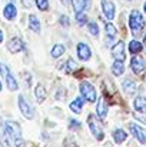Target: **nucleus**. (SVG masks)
<instances>
[{
    "mask_svg": "<svg viewBox=\"0 0 146 147\" xmlns=\"http://www.w3.org/2000/svg\"><path fill=\"white\" fill-rule=\"evenodd\" d=\"M6 129L9 133V139L14 143L16 147L23 146V139H22V129L16 121H7L6 123Z\"/></svg>",
    "mask_w": 146,
    "mask_h": 147,
    "instance_id": "1",
    "label": "nucleus"
},
{
    "mask_svg": "<svg viewBox=\"0 0 146 147\" xmlns=\"http://www.w3.org/2000/svg\"><path fill=\"white\" fill-rule=\"evenodd\" d=\"M129 24H130V29H132V32L135 34H139L143 30V27H145V19H143V16L141 14L139 10H133L130 13Z\"/></svg>",
    "mask_w": 146,
    "mask_h": 147,
    "instance_id": "2",
    "label": "nucleus"
},
{
    "mask_svg": "<svg viewBox=\"0 0 146 147\" xmlns=\"http://www.w3.org/2000/svg\"><path fill=\"white\" fill-rule=\"evenodd\" d=\"M0 74L4 77L6 84H7V87H9L10 90H17V89H19L16 79H14V77H13V74L10 73L9 67H7L6 64H3V63H0Z\"/></svg>",
    "mask_w": 146,
    "mask_h": 147,
    "instance_id": "3",
    "label": "nucleus"
},
{
    "mask_svg": "<svg viewBox=\"0 0 146 147\" xmlns=\"http://www.w3.org/2000/svg\"><path fill=\"white\" fill-rule=\"evenodd\" d=\"M80 93H82L83 98H86L90 103H93L96 100V90L90 83H82L80 84Z\"/></svg>",
    "mask_w": 146,
    "mask_h": 147,
    "instance_id": "4",
    "label": "nucleus"
},
{
    "mask_svg": "<svg viewBox=\"0 0 146 147\" xmlns=\"http://www.w3.org/2000/svg\"><path fill=\"white\" fill-rule=\"evenodd\" d=\"M88 124H89V127H90V131L93 133V136L96 137L97 140H103V137H105V134H103V130H102L100 124L97 123L96 119H95L92 114L88 117Z\"/></svg>",
    "mask_w": 146,
    "mask_h": 147,
    "instance_id": "5",
    "label": "nucleus"
},
{
    "mask_svg": "<svg viewBox=\"0 0 146 147\" xmlns=\"http://www.w3.org/2000/svg\"><path fill=\"white\" fill-rule=\"evenodd\" d=\"M19 107H20V110H22V114H23L26 119H33L35 111H33L32 106L26 101V98L23 97V96H19Z\"/></svg>",
    "mask_w": 146,
    "mask_h": 147,
    "instance_id": "6",
    "label": "nucleus"
},
{
    "mask_svg": "<svg viewBox=\"0 0 146 147\" xmlns=\"http://www.w3.org/2000/svg\"><path fill=\"white\" fill-rule=\"evenodd\" d=\"M129 129H130V131L133 133V136L142 143V144H146V130L145 129H142V127H139L138 124H130L129 126Z\"/></svg>",
    "mask_w": 146,
    "mask_h": 147,
    "instance_id": "7",
    "label": "nucleus"
},
{
    "mask_svg": "<svg viewBox=\"0 0 146 147\" xmlns=\"http://www.w3.org/2000/svg\"><path fill=\"white\" fill-rule=\"evenodd\" d=\"M130 66H132V70L136 73V74H141L142 71H145V60L141 57V56H135L130 61Z\"/></svg>",
    "mask_w": 146,
    "mask_h": 147,
    "instance_id": "8",
    "label": "nucleus"
},
{
    "mask_svg": "<svg viewBox=\"0 0 146 147\" xmlns=\"http://www.w3.org/2000/svg\"><path fill=\"white\" fill-rule=\"evenodd\" d=\"M112 53H113V57L116 59V60H125V57H126V54H125V45H123V42H117L115 46H113V49H112Z\"/></svg>",
    "mask_w": 146,
    "mask_h": 147,
    "instance_id": "9",
    "label": "nucleus"
},
{
    "mask_svg": "<svg viewBox=\"0 0 146 147\" xmlns=\"http://www.w3.org/2000/svg\"><path fill=\"white\" fill-rule=\"evenodd\" d=\"M9 133H7V129H6V123L0 119V144L3 147H9Z\"/></svg>",
    "mask_w": 146,
    "mask_h": 147,
    "instance_id": "10",
    "label": "nucleus"
},
{
    "mask_svg": "<svg viewBox=\"0 0 146 147\" xmlns=\"http://www.w3.org/2000/svg\"><path fill=\"white\" fill-rule=\"evenodd\" d=\"M102 9L107 19H113L115 16V4L110 0H102Z\"/></svg>",
    "mask_w": 146,
    "mask_h": 147,
    "instance_id": "11",
    "label": "nucleus"
},
{
    "mask_svg": "<svg viewBox=\"0 0 146 147\" xmlns=\"http://www.w3.org/2000/svg\"><path fill=\"white\" fill-rule=\"evenodd\" d=\"M7 49L10 50L12 53H19L20 50L23 49V42L19 37H13L10 39V42L7 43Z\"/></svg>",
    "mask_w": 146,
    "mask_h": 147,
    "instance_id": "12",
    "label": "nucleus"
},
{
    "mask_svg": "<svg viewBox=\"0 0 146 147\" xmlns=\"http://www.w3.org/2000/svg\"><path fill=\"white\" fill-rule=\"evenodd\" d=\"M3 14H4V17H6L7 20H13V19L17 16L16 6H14L13 3H9V4L4 7V10H3Z\"/></svg>",
    "mask_w": 146,
    "mask_h": 147,
    "instance_id": "13",
    "label": "nucleus"
},
{
    "mask_svg": "<svg viewBox=\"0 0 146 147\" xmlns=\"http://www.w3.org/2000/svg\"><path fill=\"white\" fill-rule=\"evenodd\" d=\"M77 56L82 60H88L90 57V49L85 45V43H79L77 45Z\"/></svg>",
    "mask_w": 146,
    "mask_h": 147,
    "instance_id": "14",
    "label": "nucleus"
},
{
    "mask_svg": "<svg viewBox=\"0 0 146 147\" xmlns=\"http://www.w3.org/2000/svg\"><path fill=\"white\" fill-rule=\"evenodd\" d=\"M72 3H73V9L76 13H80L85 9H89V6H90L89 0H72Z\"/></svg>",
    "mask_w": 146,
    "mask_h": 147,
    "instance_id": "15",
    "label": "nucleus"
},
{
    "mask_svg": "<svg viewBox=\"0 0 146 147\" xmlns=\"http://www.w3.org/2000/svg\"><path fill=\"white\" fill-rule=\"evenodd\" d=\"M106 113H107L106 100H105V97H100L99 101H97V116H99V119H105L106 117Z\"/></svg>",
    "mask_w": 146,
    "mask_h": 147,
    "instance_id": "16",
    "label": "nucleus"
},
{
    "mask_svg": "<svg viewBox=\"0 0 146 147\" xmlns=\"http://www.w3.org/2000/svg\"><path fill=\"white\" fill-rule=\"evenodd\" d=\"M116 27L113 26V24H110V23H107L106 24V45L109 46L110 43H112V40L116 37Z\"/></svg>",
    "mask_w": 146,
    "mask_h": 147,
    "instance_id": "17",
    "label": "nucleus"
},
{
    "mask_svg": "<svg viewBox=\"0 0 146 147\" xmlns=\"http://www.w3.org/2000/svg\"><path fill=\"white\" fill-rule=\"evenodd\" d=\"M112 71L115 76H122L123 71H125V63L122 60H116L112 66Z\"/></svg>",
    "mask_w": 146,
    "mask_h": 147,
    "instance_id": "18",
    "label": "nucleus"
},
{
    "mask_svg": "<svg viewBox=\"0 0 146 147\" xmlns=\"http://www.w3.org/2000/svg\"><path fill=\"white\" fill-rule=\"evenodd\" d=\"M133 106H135V109H136L138 111H141V113H146V98L145 97L135 98Z\"/></svg>",
    "mask_w": 146,
    "mask_h": 147,
    "instance_id": "19",
    "label": "nucleus"
},
{
    "mask_svg": "<svg viewBox=\"0 0 146 147\" xmlns=\"http://www.w3.org/2000/svg\"><path fill=\"white\" fill-rule=\"evenodd\" d=\"M136 83L135 82H132V80H125L123 82V90L128 93V94H133L135 92H136Z\"/></svg>",
    "mask_w": 146,
    "mask_h": 147,
    "instance_id": "20",
    "label": "nucleus"
},
{
    "mask_svg": "<svg viewBox=\"0 0 146 147\" xmlns=\"http://www.w3.org/2000/svg\"><path fill=\"white\" fill-rule=\"evenodd\" d=\"M29 26H30V29H32L33 32H36V33L40 32V22H39V19H37L36 16H33V14L29 17Z\"/></svg>",
    "mask_w": 146,
    "mask_h": 147,
    "instance_id": "21",
    "label": "nucleus"
},
{
    "mask_svg": "<svg viewBox=\"0 0 146 147\" xmlns=\"http://www.w3.org/2000/svg\"><path fill=\"white\" fill-rule=\"evenodd\" d=\"M35 94H36L37 101L42 103V101L46 98V90H45V87H43L42 84H37V86H36V90H35Z\"/></svg>",
    "mask_w": 146,
    "mask_h": 147,
    "instance_id": "22",
    "label": "nucleus"
},
{
    "mask_svg": "<svg viewBox=\"0 0 146 147\" xmlns=\"http://www.w3.org/2000/svg\"><path fill=\"white\" fill-rule=\"evenodd\" d=\"M126 133L123 131V130H120V129H117V130H115L113 131V139H115V142L119 144V143H122V142H125L126 140Z\"/></svg>",
    "mask_w": 146,
    "mask_h": 147,
    "instance_id": "23",
    "label": "nucleus"
},
{
    "mask_svg": "<svg viewBox=\"0 0 146 147\" xmlns=\"http://www.w3.org/2000/svg\"><path fill=\"white\" fill-rule=\"evenodd\" d=\"M82 107H83V98H76L75 101L70 103V110H73L75 113H80Z\"/></svg>",
    "mask_w": 146,
    "mask_h": 147,
    "instance_id": "24",
    "label": "nucleus"
},
{
    "mask_svg": "<svg viewBox=\"0 0 146 147\" xmlns=\"http://www.w3.org/2000/svg\"><path fill=\"white\" fill-rule=\"evenodd\" d=\"M129 50H130V53H139L141 50H142V43L141 42H136V40H133V42H130V45H129Z\"/></svg>",
    "mask_w": 146,
    "mask_h": 147,
    "instance_id": "25",
    "label": "nucleus"
},
{
    "mask_svg": "<svg viewBox=\"0 0 146 147\" xmlns=\"http://www.w3.org/2000/svg\"><path fill=\"white\" fill-rule=\"evenodd\" d=\"M63 53H65V47H63L62 45H56V46L53 47V50H52V56H53V57H60Z\"/></svg>",
    "mask_w": 146,
    "mask_h": 147,
    "instance_id": "26",
    "label": "nucleus"
},
{
    "mask_svg": "<svg viewBox=\"0 0 146 147\" xmlns=\"http://www.w3.org/2000/svg\"><path fill=\"white\" fill-rule=\"evenodd\" d=\"M76 22H77V24H79V26H83V24L88 22L86 14H83L82 11H80V13H76Z\"/></svg>",
    "mask_w": 146,
    "mask_h": 147,
    "instance_id": "27",
    "label": "nucleus"
},
{
    "mask_svg": "<svg viewBox=\"0 0 146 147\" xmlns=\"http://www.w3.org/2000/svg\"><path fill=\"white\" fill-rule=\"evenodd\" d=\"M65 64H66V71H67V73H72V71H73V70H75V69L77 67L73 59H69V60H67V61H66Z\"/></svg>",
    "mask_w": 146,
    "mask_h": 147,
    "instance_id": "28",
    "label": "nucleus"
},
{
    "mask_svg": "<svg viewBox=\"0 0 146 147\" xmlns=\"http://www.w3.org/2000/svg\"><path fill=\"white\" fill-rule=\"evenodd\" d=\"M36 6H37L40 10H48L49 0H36Z\"/></svg>",
    "mask_w": 146,
    "mask_h": 147,
    "instance_id": "29",
    "label": "nucleus"
},
{
    "mask_svg": "<svg viewBox=\"0 0 146 147\" xmlns=\"http://www.w3.org/2000/svg\"><path fill=\"white\" fill-rule=\"evenodd\" d=\"M89 32H90L93 36H97V34H99V29H97L96 23H93V22L89 23Z\"/></svg>",
    "mask_w": 146,
    "mask_h": 147,
    "instance_id": "30",
    "label": "nucleus"
},
{
    "mask_svg": "<svg viewBox=\"0 0 146 147\" xmlns=\"http://www.w3.org/2000/svg\"><path fill=\"white\" fill-rule=\"evenodd\" d=\"M60 23H62V24H63V26H65V27H66V26H69V24H70V23H69V19H67V17H66V16H62V17H60Z\"/></svg>",
    "mask_w": 146,
    "mask_h": 147,
    "instance_id": "31",
    "label": "nucleus"
},
{
    "mask_svg": "<svg viewBox=\"0 0 146 147\" xmlns=\"http://www.w3.org/2000/svg\"><path fill=\"white\" fill-rule=\"evenodd\" d=\"M70 129H75V127H80V123L77 120H70V124H69Z\"/></svg>",
    "mask_w": 146,
    "mask_h": 147,
    "instance_id": "32",
    "label": "nucleus"
},
{
    "mask_svg": "<svg viewBox=\"0 0 146 147\" xmlns=\"http://www.w3.org/2000/svg\"><path fill=\"white\" fill-rule=\"evenodd\" d=\"M22 3H23V6H24V7H27V9L32 6V0H22Z\"/></svg>",
    "mask_w": 146,
    "mask_h": 147,
    "instance_id": "33",
    "label": "nucleus"
},
{
    "mask_svg": "<svg viewBox=\"0 0 146 147\" xmlns=\"http://www.w3.org/2000/svg\"><path fill=\"white\" fill-rule=\"evenodd\" d=\"M62 3H63V4H65V6H67V4H69V3H70V0H62Z\"/></svg>",
    "mask_w": 146,
    "mask_h": 147,
    "instance_id": "34",
    "label": "nucleus"
},
{
    "mask_svg": "<svg viewBox=\"0 0 146 147\" xmlns=\"http://www.w3.org/2000/svg\"><path fill=\"white\" fill-rule=\"evenodd\" d=\"M1 42H3V32L0 30V43H1Z\"/></svg>",
    "mask_w": 146,
    "mask_h": 147,
    "instance_id": "35",
    "label": "nucleus"
},
{
    "mask_svg": "<svg viewBox=\"0 0 146 147\" xmlns=\"http://www.w3.org/2000/svg\"><path fill=\"white\" fill-rule=\"evenodd\" d=\"M0 90H1V83H0Z\"/></svg>",
    "mask_w": 146,
    "mask_h": 147,
    "instance_id": "36",
    "label": "nucleus"
},
{
    "mask_svg": "<svg viewBox=\"0 0 146 147\" xmlns=\"http://www.w3.org/2000/svg\"><path fill=\"white\" fill-rule=\"evenodd\" d=\"M145 45H146V36H145Z\"/></svg>",
    "mask_w": 146,
    "mask_h": 147,
    "instance_id": "37",
    "label": "nucleus"
},
{
    "mask_svg": "<svg viewBox=\"0 0 146 147\" xmlns=\"http://www.w3.org/2000/svg\"><path fill=\"white\" fill-rule=\"evenodd\" d=\"M145 11H146V3H145Z\"/></svg>",
    "mask_w": 146,
    "mask_h": 147,
    "instance_id": "38",
    "label": "nucleus"
},
{
    "mask_svg": "<svg viewBox=\"0 0 146 147\" xmlns=\"http://www.w3.org/2000/svg\"><path fill=\"white\" fill-rule=\"evenodd\" d=\"M10 1H13V0H10Z\"/></svg>",
    "mask_w": 146,
    "mask_h": 147,
    "instance_id": "39",
    "label": "nucleus"
}]
</instances>
